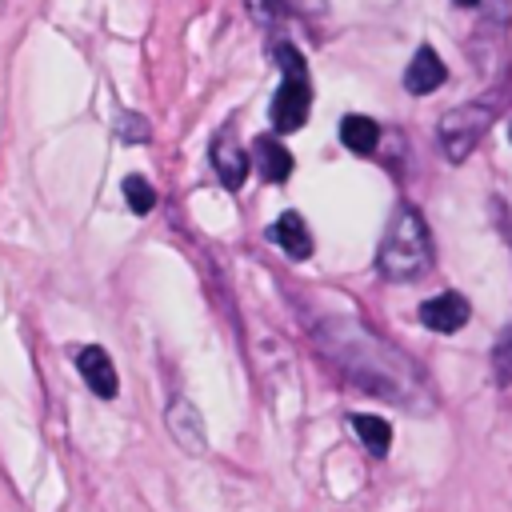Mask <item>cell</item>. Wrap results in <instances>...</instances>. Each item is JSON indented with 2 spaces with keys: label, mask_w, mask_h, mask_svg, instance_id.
Masks as SVG:
<instances>
[{
  "label": "cell",
  "mask_w": 512,
  "mask_h": 512,
  "mask_svg": "<svg viewBox=\"0 0 512 512\" xmlns=\"http://www.w3.org/2000/svg\"><path fill=\"white\" fill-rule=\"evenodd\" d=\"M256 172L268 180V184H284L288 176H292V168H296V160H292V152L276 140V136H260L256 140Z\"/></svg>",
  "instance_id": "cell-11"
},
{
  "label": "cell",
  "mask_w": 512,
  "mask_h": 512,
  "mask_svg": "<svg viewBox=\"0 0 512 512\" xmlns=\"http://www.w3.org/2000/svg\"><path fill=\"white\" fill-rule=\"evenodd\" d=\"M492 364H496V380L508 384V380H512V328L500 336V344H496V352H492Z\"/></svg>",
  "instance_id": "cell-15"
},
{
  "label": "cell",
  "mask_w": 512,
  "mask_h": 512,
  "mask_svg": "<svg viewBox=\"0 0 512 512\" xmlns=\"http://www.w3.org/2000/svg\"><path fill=\"white\" fill-rule=\"evenodd\" d=\"M376 268L388 280H416L432 268V232L412 204H400L376 252Z\"/></svg>",
  "instance_id": "cell-2"
},
{
  "label": "cell",
  "mask_w": 512,
  "mask_h": 512,
  "mask_svg": "<svg viewBox=\"0 0 512 512\" xmlns=\"http://www.w3.org/2000/svg\"><path fill=\"white\" fill-rule=\"evenodd\" d=\"M316 348L344 372V380H352L356 388L392 400L400 408H416L428 400V384L424 372L412 356H404L396 344L380 340L364 320L356 316H324L316 328Z\"/></svg>",
  "instance_id": "cell-1"
},
{
  "label": "cell",
  "mask_w": 512,
  "mask_h": 512,
  "mask_svg": "<svg viewBox=\"0 0 512 512\" xmlns=\"http://www.w3.org/2000/svg\"><path fill=\"white\" fill-rule=\"evenodd\" d=\"M76 368L84 376V384L100 396V400H112L120 392V380H116V368H112V356L100 348V344H84L76 352Z\"/></svg>",
  "instance_id": "cell-8"
},
{
  "label": "cell",
  "mask_w": 512,
  "mask_h": 512,
  "mask_svg": "<svg viewBox=\"0 0 512 512\" xmlns=\"http://www.w3.org/2000/svg\"><path fill=\"white\" fill-rule=\"evenodd\" d=\"M164 420H168V432H172V440L184 448V452H192V456H200L204 448H208V432H204V416H200V408L192 404V400H184V396H176L172 404H168V412H164Z\"/></svg>",
  "instance_id": "cell-6"
},
{
  "label": "cell",
  "mask_w": 512,
  "mask_h": 512,
  "mask_svg": "<svg viewBox=\"0 0 512 512\" xmlns=\"http://www.w3.org/2000/svg\"><path fill=\"white\" fill-rule=\"evenodd\" d=\"M352 428H356L360 444H364L372 456H388V448H392V424H388L384 416L356 412V416H352Z\"/></svg>",
  "instance_id": "cell-13"
},
{
  "label": "cell",
  "mask_w": 512,
  "mask_h": 512,
  "mask_svg": "<svg viewBox=\"0 0 512 512\" xmlns=\"http://www.w3.org/2000/svg\"><path fill=\"white\" fill-rule=\"evenodd\" d=\"M488 128H492V108H484V104H460V108L444 112L440 124H436L440 152H444L452 164H460V160L472 156V148L484 140Z\"/></svg>",
  "instance_id": "cell-4"
},
{
  "label": "cell",
  "mask_w": 512,
  "mask_h": 512,
  "mask_svg": "<svg viewBox=\"0 0 512 512\" xmlns=\"http://www.w3.org/2000/svg\"><path fill=\"white\" fill-rule=\"evenodd\" d=\"M248 164H252V156L240 148V140H236V124L220 128V132L212 136V168H216V176L224 180V188L236 192V188L248 180Z\"/></svg>",
  "instance_id": "cell-5"
},
{
  "label": "cell",
  "mask_w": 512,
  "mask_h": 512,
  "mask_svg": "<svg viewBox=\"0 0 512 512\" xmlns=\"http://www.w3.org/2000/svg\"><path fill=\"white\" fill-rule=\"evenodd\" d=\"M468 316H472V308H468V300L460 292H440V296L420 304V324L432 328V332H444V336L460 332L468 324Z\"/></svg>",
  "instance_id": "cell-7"
},
{
  "label": "cell",
  "mask_w": 512,
  "mask_h": 512,
  "mask_svg": "<svg viewBox=\"0 0 512 512\" xmlns=\"http://www.w3.org/2000/svg\"><path fill=\"white\" fill-rule=\"evenodd\" d=\"M124 200H128V208H132L136 216H144V212H152V204H156V188H152L144 176H124Z\"/></svg>",
  "instance_id": "cell-14"
},
{
  "label": "cell",
  "mask_w": 512,
  "mask_h": 512,
  "mask_svg": "<svg viewBox=\"0 0 512 512\" xmlns=\"http://www.w3.org/2000/svg\"><path fill=\"white\" fill-rule=\"evenodd\" d=\"M268 240H272L288 260H308V256H312V232H308L304 216L292 212V208L280 212V220L268 224Z\"/></svg>",
  "instance_id": "cell-9"
},
{
  "label": "cell",
  "mask_w": 512,
  "mask_h": 512,
  "mask_svg": "<svg viewBox=\"0 0 512 512\" xmlns=\"http://www.w3.org/2000/svg\"><path fill=\"white\" fill-rule=\"evenodd\" d=\"M276 64H280V88L272 92V128L276 132H300L308 124V112H312V76H308V64L304 56L296 52V44L280 40L276 44Z\"/></svg>",
  "instance_id": "cell-3"
},
{
  "label": "cell",
  "mask_w": 512,
  "mask_h": 512,
  "mask_svg": "<svg viewBox=\"0 0 512 512\" xmlns=\"http://www.w3.org/2000/svg\"><path fill=\"white\" fill-rule=\"evenodd\" d=\"M120 132H124L128 140H144V136H148V124H144L136 112H124V120H120Z\"/></svg>",
  "instance_id": "cell-16"
},
{
  "label": "cell",
  "mask_w": 512,
  "mask_h": 512,
  "mask_svg": "<svg viewBox=\"0 0 512 512\" xmlns=\"http://www.w3.org/2000/svg\"><path fill=\"white\" fill-rule=\"evenodd\" d=\"M448 80V68H444V60L436 56V48H416V56L408 60V68H404V88L412 92V96H428V92H436L440 84Z\"/></svg>",
  "instance_id": "cell-10"
},
{
  "label": "cell",
  "mask_w": 512,
  "mask_h": 512,
  "mask_svg": "<svg viewBox=\"0 0 512 512\" xmlns=\"http://www.w3.org/2000/svg\"><path fill=\"white\" fill-rule=\"evenodd\" d=\"M508 140H512V124H508Z\"/></svg>",
  "instance_id": "cell-18"
},
{
  "label": "cell",
  "mask_w": 512,
  "mask_h": 512,
  "mask_svg": "<svg viewBox=\"0 0 512 512\" xmlns=\"http://www.w3.org/2000/svg\"><path fill=\"white\" fill-rule=\"evenodd\" d=\"M340 144L356 156H372L376 144H380V124L372 116H360V112H348L340 120Z\"/></svg>",
  "instance_id": "cell-12"
},
{
  "label": "cell",
  "mask_w": 512,
  "mask_h": 512,
  "mask_svg": "<svg viewBox=\"0 0 512 512\" xmlns=\"http://www.w3.org/2000/svg\"><path fill=\"white\" fill-rule=\"evenodd\" d=\"M452 4H460V8H476L480 0H452Z\"/></svg>",
  "instance_id": "cell-17"
}]
</instances>
